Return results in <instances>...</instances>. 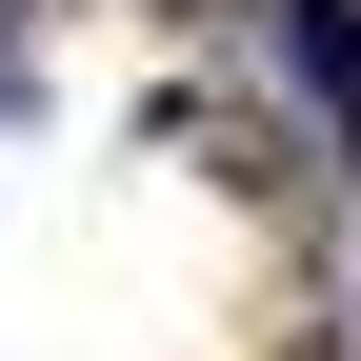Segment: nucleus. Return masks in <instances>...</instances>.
Segmentation results:
<instances>
[{"instance_id":"f257e3e1","label":"nucleus","mask_w":361,"mask_h":361,"mask_svg":"<svg viewBox=\"0 0 361 361\" xmlns=\"http://www.w3.org/2000/svg\"><path fill=\"white\" fill-rule=\"evenodd\" d=\"M281 61L322 80V121H341V141H361V20H341V0H281Z\"/></svg>"}]
</instances>
